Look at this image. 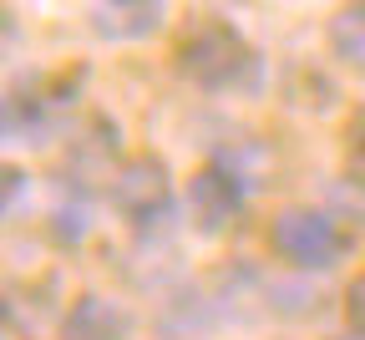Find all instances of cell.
Instances as JSON below:
<instances>
[{"label":"cell","mask_w":365,"mask_h":340,"mask_svg":"<svg viewBox=\"0 0 365 340\" xmlns=\"http://www.w3.org/2000/svg\"><path fill=\"white\" fill-rule=\"evenodd\" d=\"M269 244H274V254L289 259L294 269H335L350 239L340 234V224L330 214H319L309 204H289V209L274 214Z\"/></svg>","instance_id":"cell-2"},{"label":"cell","mask_w":365,"mask_h":340,"mask_svg":"<svg viewBox=\"0 0 365 340\" xmlns=\"http://www.w3.org/2000/svg\"><path fill=\"white\" fill-rule=\"evenodd\" d=\"M244 173L239 168H228V163H208L193 173L188 183V209H193V224L203 234H218L234 224V214L244 209Z\"/></svg>","instance_id":"cell-4"},{"label":"cell","mask_w":365,"mask_h":340,"mask_svg":"<svg viewBox=\"0 0 365 340\" xmlns=\"http://www.w3.org/2000/svg\"><path fill=\"white\" fill-rule=\"evenodd\" d=\"M112 204H117V214L127 219V224H153V219H163L168 214V204H173V183H168V168L158 163V158H132L122 173H117V183H112Z\"/></svg>","instance_id":"cell-3"},{"label":"cell","mask_w":365,"mask_h":340,"mask_svg":"<svg viewBox=\"0 0 365 340\" xmlns=\"http://www.w3.org/2000/svg\"><path fill=\"white\" fill-rule=\"evenodd\" d=\"M345 325L365 340V269L345 284Z\"/></svg>","instance_id":"cell-8"},{"label":"cell","mask_w":365,"mask_h":340,"mask_svg":"<svg viewBox=\"0 0 365 340\" xmlns=\"http://www.w3.org/2000/svg\"><path fill=\"white\" fill-rule=\"evenodd\" d=\"M178 71L203 91H254L264 66L259 51L218 16H203L178 46Z\"/></svg>","instance_id":"cell-1"},{"label":"cell","mask_w":365,"mask_h":340,"mask_svg":"<svg viewBox=\"0 0 365 340\" xmlns=\"http://www.w3.org/2000/svg\"><path fill=\"white\" fill-rule=\"evenodd\" d=\"M163 21H168L163 6H97L91 11V31L107 41H143L163 31Z\"/></svg>","instance_id":"cell-6"},{"label":"cell","mask_w":365,"mask_h":340,"mask_svg":"<svg viewBox=\"0 0 365 340\" xmlns=\"http://www.w3.org/2000/svg\"><path fill=\"white\" fill-rule=\"evenodd\" d=\"M330 41H335V51L345 61H365V6L340 11L335 26H330Z\"/></svg>","instance_id":"cell-7"},{"label":"cell","mask_w":365,"mask_h":340,"mask_svg":"<svg viewBox=\"0 0 365 340\" xmlns=\"http://www.w3.org/2000/svg\"><path fill=\"white\" fill-rule=\"evenodd\" d=\"M66 340H122L127 335V310L102 300V295H81L61 325Z\"/></svg>","instance_id":"cell-5"}]
</instances>
